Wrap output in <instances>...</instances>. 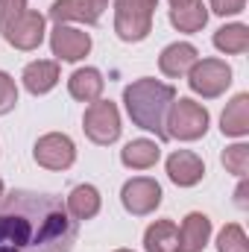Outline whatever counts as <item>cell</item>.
I'll use <instances>...</instances> for the list:
<instances>
[{
	"label": "cell",
	"instance_id": "obj_13",
	"mask_svg": "<svg viewBox=\"0 0 249 252\" xmlns=\"http://www.w3.org/2000/svg\"><path fill=\"white\" fill-rule=\"evenodd\" d=\"M208 238H211V220L205 214L193 211V214L185 217V223L179 229V247H176V252H202L205 244H208Z\"/></svg>",
	"mask_w": 249,
	"mask_h": 252
},
{
	"label": "cell",
	"instance_id": "obj_4",
	"mask_svg": "<svg viewBox=\"0 0 249 252\" xmlns=\"http://www.w3.org/2000/svg\"><path fill=\"white\" fill-rule=\"evenodd\" d=\"M208 132V112L193 103V100H173L170 115H167V138L176 141H196Z\"/></svg>",
	"mask_w": 249,
	"mask_h": 252
},
{
	"label": "cell",
	"instance_id": "obj_19",
	"mask_svg": "<svg viewBox=\"0 0 249 252\" xmlns=\"http://www.w3.org/2000/svg\"><path fill=\"white\" fill-rule=\"evenodd\" d=\"M170 24L179 32H196L208 24V9L202 6V0H187L182 6L170 9Z\"/></svg>",
	"mask_w": 249,
	"mask_h": 252
},
{
	"label": "cell",
	"instance_id": "obj_28",
	"mask_svg": "<svg viewBox=\"0 0 249 252\" xmlns=\"http://www.w3.org/2000/svg\"><path fill=\"white\" fill-rule=\"evenodd\" d=\"M82 3H85V6L91 9V15H94L97 21H100V15H103V9L109 6V0H82Z\"/></svg>",
	"mask_w": 249,
	"mask_h": 252
},
{
	"label": "cell",
	"instance_id": "obj_30",
	"mask_svg": "<svg viewBox=\"0 0 249 252\" xmlns=\"http://www.w3.org/2000/svg\"><path fill=\"white\" fill-rule=\"evenodd\" d=\"M170 3H173V6H182V3H187V0H170Z\"/></svg>",
	"mask_w": 249,
	"mask_h": 252
},
{
	"label": "cell",
	"instance_id": "obj_27",
	"mask_svg": "<svg viewBox=\"0 0 249 252\" xmlns=\"http://www.w3.org/2000/svg\"><path fill=\"white\" fill-rule=\"evenodd\" d=\"M244 6H247V0H211V12H217V15H238V12H244Z\"/></svg>",
	"mask_w": 249,
	"mask_h": 252
},
{
	"label": "cell",
	"instance_id": "obj_17",
	"mask_svg": "<svg viewBox=\"0 0 249 252\" xmlns=\"http://www.w3.org/2000/svg\"><path fill=\"white\" fill-rule=\"evenodd\" d=\"M161 150L156 141H147V138H138V141H129L124 150H121V161L132 170H150L156 161H158Z\"/></svg>",
	"mask_w": 249,
	"mask_h": 252
},
{
	"label": "cell",
	"instance_id": "obj_6",
	"mask_svg": "<svg viewBox=\"0 0 249 252\" xmlns=\"http://www.w3.org/2000/svg\"><path fill=\"white\" fill-rule=\"evenodd\" d=\"M82 124H85V135H88L94 144H100V147L115 144V141L121 138V115H118V106H115L112 100H97V103H91V106L85 109Z\"/></svg>",
	"mask_w": 249,
	"mask_h": 252
},
{
	"label": "cell",
	"instance_id": "obj_18",
	"mask_svg": "<svg viewBox=\"0 0 249 252\" xmlns=\"http://www.w3.org/2000/svg\"><path fill=\"white\" fill-rule=\"evenodd\" d=\"M220 129H223V135H232V138H244L249 132V94H238L226 106V112L220 118Z\"/></svg>",
	"mask_w": 249,
	"mask_h": 252
},
{
	"label": "cell",
	"instance_id": "obj_31",
	"mask_svg": "<svg viewBox=\"0 0 249 252\" xmlns=\"http://www.w3.org/2000/svg\"><path fill=\"white\" fill-rule=\"evenodd\" d=\"M0 199H3V182H0Z\"/></svg>",
	"mask_w": 249,
	"mask_h": 252
},
{
	"label": "cell",
	"instance_id": "obj_11",
	"mask_svg": "<svg viewBox=\"0 0 249 252\" xmlns=\"http://www.w3.org/2000/svg\"><path fill=\"white\" fill-rule=\"evenodd\" d=\"M167 176L170 182H176L179 188H193L202 176H205V164L196 153L190 150H176L167 158Z\"/></svg>",
	"mask_w": 249,
	"mask_h": 252
},
{
	"label": "cell",
	"instance_id": "obj_22",
	"mask_svg": "<svg viewBox=\"0 0 249 252\" xmlns=\"http://www.w3.org/2000/svg\"><path fill=\"white\" fill-rule=\"evenodd\" d=\"M50 18L56 24H64V21H82V24H97V18L91 15V9L82 3V0H56L50 6Z\"/></svg>",
	"mask_w": 249,
	"mask_h": 252
},
{
	"label": "cell",
	"instance_id": "obj_5",
	"mask_svg": "<svg viewBox=\"0 0 249 252\" xmlns=\"http://www.w3.org/2000/svg\"><path fill=\"white\" fill-rule=\"evenodd\" d=\"M187 85L205 100H214L232 85V67L223 59H202L187 70Z\"/></svg>",
	"mask_w": 249,
	"mask_h": 252
},
{
	"label": "cell",
	"instance_id": "obj_9",
	"mask_svg": "<svg viewBox=\"0 0 249 252\" xmlns=\"http://www.w3.org/2000/svg\"><path fill=\"white\" fill-rule=\"evenodd\" d=\"M50 47H53L56 59H62V62H79L91 50V35L82 32V30H76V27L56 24L53 32H50Z\"/></svg>",
	"mask_w": 249,
	"mask_h": 252
},
{
	"label": "cell",
	"instance_id": "obj_20",
	"mask_svg": "<svg viewBox=\"0 0 249 252\" xmlns=\"http://www.w3.org/2000/svg\"><path fill=\"white\" fill-rule=\"evenodd\" d=\"M176 247H179V229L173 220H156L144 235L147 252H176Z\"/></svg>",
	"mask_w": 249,
	"mask_h": 252
},
{
	"label": "cell",
	"instance_id": "obj_10",
	"mask_svg": "<svg viewBox=\"0 0 249 252\" xmlns=\"http://www.w3.org/2000/svg\"><path fill=\"white\" fill-rule=\"evenodd\" d=\"M6 41L18 50H35L41 41H44V15L38 12H24L18 21H12L6 30H3Z\"/></svg>",
	"mask_w": 249,
	"mask_h": 252
},
{
	"label": "cell",
	"instance_id": "obj_26",
	"mask_svg": "<svg viewBox=\"0 0 249 252\" xmlns=\"http://www.w3.org/2000/svg\"><path fill=\"white\" fill-rule=\"evenodd\" d=\"M27 12V0H0V32Z\"/></svg>",
	"mask_w": 249,
	"mask_h": 252
},
{
	"label": "cell",
	"instance_id": "obj_8",
	"mask_svg": "<svg viewBox=\"0 0 249 252\" xmlns=\"http://www.w3.org/2000/svg\"><path fill=\"white\" fill-rule=\"evenodd\" d=\"M73 158H76V147L62 132H50L35 141V161L47 170H67Z\"/></svg>",
	"mask_w": 249,
	"mask_h": 252
},
{
	"label": "cell",
	"instance_id": "obj_21",
	"mask_svg": "<svg viewBox=\"0 0 249 252\" xmlns=\"http://www.w3.org/2000/svg\"><path fill=\"white\" fill-rule=\"evenodd\" d=\"M214 47L220 53H232V56H241L249 50V27L247 24H229V27H220L214 32Z\"/></svg>",
	"mask_w": 249,
	"mask_h": 252
},
{
	"label": "cell",
	"instance_id": "obj_15",
	"mask_svg": "<svg viewBox=\"0 0 249 252\" xmlns=\"http://www.w3.org/2000/svg\"><path fill=\"white\" fill-rule=\"evenodd\" d=\"M24 88L30 94H47L50 88H56L59 82V62H47V59H38V62H30L24 67Z\"/></svg>",
	"mask_w": 249,
	"mask_h": 252
},
{
	"label": "cell",
	"instance_id": "obj_29",
	"mask_svg": "<svg viewBox=\"0 0 249 252\" xmlns=\"http://www.w3.org/2000/svg\"><path fill=\"white\" fill-rule=\"evenodd\" d=\"M238 205H241V208H249V202H247V182H241V188H238Z\"/></svg>",
	"mask_w": 249,
	"mask_h": 252
},
{
	"label": "cell",
	"instance_id": "obj_32",
	"mask_svg": "<svg viewBox=\"0 0 249 252\" xmlns=\"http://www.w3.org/2000/svg\"><path fill=\"white\" fill-rule=\"evenodd\" d=\"M118 252H132V250H118Z\"/></svg>",
	"mask_w": 249,
	"mask_h": 252
},
{
	"label": "cell",
	"instance_id": "obj_7",
	"mask_svg": "<svg viewBox=\"0 0 249 252\" xmlns=\"http://www.w3.org/2000/svg\"><path fill=\"white\" fill-rule=\"evenodd\" d=\"M121 199H124V208L129 214L147 217L161 205V185L156 179H150V176H135L124 185Z\"/></svg>",
	"mask_w": 249,
	"mask_h": 252
},
{
	"label": "cell",
	"instance_id": "obj_24",
	"mask_svg": "<svg viewBox=\"0 0 249 252\" xmlns=\"http://www.w3.org/2000/svg\"><path fill=\"white\" fill-rule=\"evenodd\" d=\"M223 164H226L229 173H235V176H247V170H249V147L247 144L226 147V153H223Z\"/></svg>",
	"mask_w": 249,
	"mask_h": 252
},
{
	"label": "cell",
	"instance_id": "obj_23",
	"mask_svg": "<svg viewBox=\"0 0 249 252\" xmlns=\"http://www.w3.org/2000/svg\"><path fill=\"white\" fill-rule=\"evenodd\" d=\"M217 252H249V241L238 223H229L217 235Z\"/></svg>",
	"mask_w": 249,
	"mask_h": 252
},
{
	"label": "cell",
	"instance_id": "obj_12",
	"mask_svg": "<svg viewBox=\"0 0 249 252\" xmlns=\"http://www.w3.org/2000/svg\"><path fill=\"white\" fill-rule=\"evenodd\" d=\"M196 62H199V53H196V47L187 44V41H176V44L164 47L161 56H158V67H161V73L170 76V79L185 76Z\"/></svg>",
	"mask_w": 249,
	"mask_h": 252
},
{
	"label": "cell",
	"instance_id": "obj_3",
	"mask_svg": "<svg viewBox=\"0 0 249 252\" xmlns=\"http://www.w3.org/2000/svg\"><path fill=\"white\" fill-rule=\"evenodd\" d=\"M158 0H115V32L124 41H144L153 30Z\"/></svg>",
	"mask_w": 249,
	"mask_h": 252
},
{
	"label": "cell",
	"instance_id": "obj_2",
	"mask_svg": "<svg viewBox=\"0 0 249 252\" xmlns=\"http://www.w3.org/2000/svg\"><path fill=\"white\" fill-rule=\"evenodd\" d=\"M173 100H176V88L150 76L126 85L124 91V103L132 124L144 132H156L158 141H167V115Z\"/></svg>",
	"mask_w": 249,
	"mask_h": 252
},
{
	"label": "cell",
	"instance_id": "obj_14",
	"mask_svg": "<svg viewBox=\"0 0 249 252\" xmlns=\"http://www.w3.org/2000/svg\"><path fill=\"white\" fill-rule=\"evenodd\" d=\"M103 73L97 67H79L70 73L67 79V91L73 100H82V103H97L100 94H103Z\"/></svg>",
	"mask_w": 249,
	"mask_h": 252
},
{
	"label": "cell",
	"instance_id": "obj_1",
	"mask_svg": "<svg viewBox=\"0 0 249 252\" xmlns=\"http://www.w3.org/2000/svg\"><path fill=\"white\" fill-rule=\"evenodd\" d=\"M76 220L53 193L12 190L0 199V252H73Z\"/></svg>",
	"mask_w": 249,
	"mask_h": 252
},
{
	"label": "cell",
	"instance_id": "obj_25",
	"mask_svg": "<svg viewBox=\"0 0 249 252\" xmlns=\"http://www.w3.org/2000/svg\"><path fill=\"white\" fill-rule=\"evenodd\" d=\"M15 106H18V88H15V79H12L9 73L0 70V115H9Z\"/></svg>",
	"mask_w": 249,
	"mask_h": 252
},
{
	"label": "cell",
	"instance_id": "obj_16",
	"mask_svg": "<svg viewBox=\"0 0 249 252\" xmlns=\"http://www.w3.org/2000/svg\"><path fill=\"white\" fill-rule=\"evenodd\" d=\"M64 208H67V214H70L76 223H79V220H91V217H97V211H100V190L94 188V185H79V188L70 190Z\"/></svg>",
	"mask_w": 249,
	"mask_h": 252
}]
</instances>
